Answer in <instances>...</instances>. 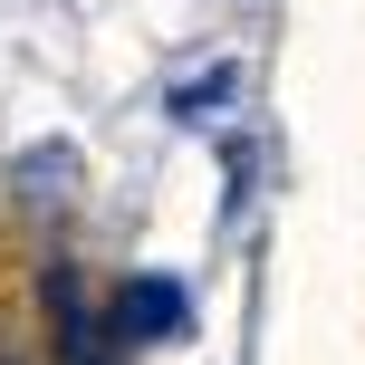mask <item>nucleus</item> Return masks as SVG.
I'll return each instance as SVG.
<instances>
[{
  "label": "nucleus",
  "mask_w": 365,
  "mask_h": 365,
  "mask_svg": "<svg viewBox=\"0 0 365 365\" xmlns=\"http://www.w3.org/2000/svg\"><path fill=\"white\" fill-rule=\"evenodd\" d=\"M182 327H192V298H182V279H125V289H115V336L154 346V336H182Z\"/></svg>",
  "instance_id": "1"
},
{
  "label": "nucleus",
  "mask_w": 365,
  "mask_h": 365,
  "mask_svg": "<svg viewBox=\"0 0 365 365\" xmlns=\"http://www.w3.org/2000/svg\"><path fill=\"white\" fill-rule=\"evenodd\" d=\"M48 317H58V365H106V327L87 317L77 269H48Z\"/></svg>",
  "instance_id": "2"
},
{
  "label": "nucleus",
  "mask_w": 365,
  "mask_h": 365,
  "mask_svg": "<svg viewBox=\"0 0 365 365\" xmlns=\"http://www.w3.org/2000/svg\"><path fill=\"white\" fill-rule=\"evenodd\" d=\"M221 87H231V68H212V77H192V87H173V115H212Z\"/></svg>",
  "instance_id": "3"
}]
</instances>
